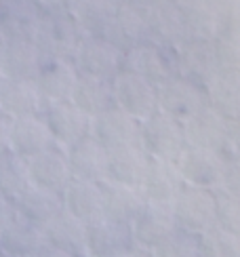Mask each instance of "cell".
<instances>
[{"label": "cell", "instance_id": "cell-23", "mask_svg": "<svg viewBox=\"0 0 240 257\" xmlns=\"http://www.w3.org/2000/svg\"><path fill=\"white\" fill-rule=\"evenodd\" d=\"M13 209L17 217L42 228L49 219H53L59 211H63V202H61V194L30 186L24 194H19L13 200Z\"/></svg>", "mask_w": 240, "mask_h": 257}, {"label": "cell", "instance_id": "cell-5", "mask_svg": "<svg viewBox=\"0 0 240 257\" xmlns=\"http://www.w3.org/2000/svg\"><path fill=\"white\" fill-rule=\"evenodd\" d=\"M42 120L47 122L49 131L55 139V146L70 148L78 139L91 135L93 118L80 112L72 101H47L42 105Z\"/></svg>", "mask_w": 240, "mask_h": 257}, {"label": "cell", "instance_id": "cell-10", "mask_svg": "<svg viewBox=\"0 0 240 257\" xmlns=\"http://www.w3.org/2000/svg\"><path fill=\"white\" fill-rule=\"evenodd\" d=\"M28 173L32 186L55 192V194H63V190L72 181L68 156L59 146H53L45 152L28 158Z\"/></svg>", "mask_w": 240, "mask_h": 257}, {"label": "cell", "instance_id": "cell-4", "mask_svg": "<svg viewBox=\"0 0 240 257\" xmlns=\"http://www.w3.org/2000/svg\"><path fill=\"white\" fill-rule=\"evenodd\" d=\"M175 167L185 186L213 190L223 181V163L211 148L185 144L175 160Z\"/></svg>", "mask_w": 240, "mask_h": 257}, {"label": "cell", "instance_id": "cell-2", "mask_svg": "<svg viewBox=\"0 0 240 257\" xmlns=\"http://www.w3.org/2000/svg\"><path fill=\"white\" fill-rule=\"evenodd\" d=\"M185 144V126L165 112H154L139 124V146L150 158L175 163Z\"/></svg>", "mask_w": 240, "mask_h": 257}, {"label": "cell", "instance_id": "cell-20", "mask_svg": "<svg viewBox=\"0 0 240 257\" xmlns=\"http://www.w3.org/2000/svg\"><path fill=\"white\" fill-rule=\"evenodd\" d=\"M150 156L141 150V146H120L107 150V169L105 179L118 181L131 188H139L146 175Z\"/></svg>", "mask_w": 240, "mask_h": 257}, {"label": "cell", "instance_id": "cell-18", "mask_svg": "<svg viewBox=\"0 0 240 257\" xmlns=\"http://www.w3.org/2000/svg\"><path fill=\"white\" fill-rule=\"evenodd\" d=\"M40 26L34 0H0V36L34 40Z\"/></svg>", "mask_w": 240, "mask_h": 257}, {"label": "cell", "instance_id": "cell-27", "mask_svg": "<svg viewBox=\"0 0 240 257\" xmlns=\"http://www.w3.org/2000/svg\"><path fill=\"white\" fill-rule=\"evenodd\" d=\"M30 186L32 184L28 173V160L13 152H7L0 156V194L13 202Z\"/></svg>", "mask_w": 240, "mask_h": 257}, {"label": "cell", "instance_id": "cell-9", "mask_svg": "<svg viewBox=\"0 0 240 257\" xmlns=\"http://www.w3.org/2000/svg\"><path fill=\"white\" fill-rule=\"evenodd\" d=\"M76 80H78V70L72 59L59 55H42L34 82L47 101H70Z\"/></svg>", "mask_w": 240, "mask_h": 257}, {"label": "cell", "instance_id": "cell-16", "mask_svg": "<svg viewBox=\"0 0 240 257\" xmlns=\"http://www.w3.org/2000/svg\"><path fill=\"white\" fill-rule=\"evenodd\" d=\"M183 188V179L175 163L171 160H160V158H150L146 167V175L141 181V194L146 200L152 202H165L171 205L173 198L177 196V192Z\"/></svg>", "mask_w": 240, "mask_h": 257}, {"label": "cell", "instance_id": "cell-6", "mask_svg": "<svg viewBox=\"0 0 240 257\" xmlns=\"http://www.w3.org/2000/svg\"><path fill=\"white\" fill-rule=\"evenodd\" d=\"M74 66L84 76L112 80L123 70V51L101 36L82 38L74 53Z\"/></svg>", "mask_w": 240, "mask_h": 257}, {"label": "cell", "instance_id": "cell-1", "mask_svg": "<svg viewBox=\"0 0 240 257\" xmlns=\"http://www.w3.org/2000/svg\"><path fill=\"white\" fill-rule=\"evenodd\" d=\"M177 230H183L194 236L213 228L217 223V198L211 190L185 186L177 192L171 202Z\"/></svg>", "mask_w": 240, "mask_h": 257}, {"label": "cell", "instance_id": "cell-33", "mask_svg": "<svg viewBox=\"0 0 240 257\" xmlns=\"http://www.w3.org/2000/svg\"><path fill=\"white\" fill-rule=\"evenodd\" d=\"M118 257H154V255H152V251H148V249H141V247H133V249L125 251L123 255H118Z\"/></svg>", "mask_w": 240, "mask_h": 257}, {"label": "cell", "instance_id": "cell-13", "mask_svg": "<svg viewBox=\"0 0 240 257\" xmlns=\"http://www.w3.org/2000/svg\"><path fill=\"white\" fill-rule=\"evenodd\" d=\"M45 97L40 95L34 80L3 76L0 78V110L9 118L40 116Z\"/></svg>", "mask_w": 240, "mask_h": 257}, {"label": "cell", "instance_id": "cell-17", "mask_svg": "<svg viewBox=\"0 0 240 257\" xmlns=\"http://www.w3.org/2000/svg\"><path fill=\"white\" fill-rule=\"evenodd\" d=\"M45 242L72 257L86 255V230L80 219L70 215L68 211H59L55 217L42 226Z\"/></svg>", "mask_w": 240, "mask_h": 257}, {"label": "cell", "instance_id": "cell-7", "mask_svg": "<svg viewBox=\"0 0 240 257\" xmlns=\"http://www.w3.org/2000/svg\"><path fill=\"white\" fill-rule=\"evenodd\" d=\"M175 230L177 226H175L171 205H165V202L144 200L135 219L131 221V234H133L135 244L148 251L156 249Z\"/></svg>", "mask_w": 240, "mask_h": 257}, {"label": "cell", "instance_id": "cell-34", "mask_svg": "<svg viewBox=\"0 0 240 257\" xmlns=\"http://www.w3.org/2000/svg\"><path fill=\"white\" fill-rule=\"evenodd\" d=\"M5 76V68H3V51H0V78Z\"/></svg>", "mask_w": 240, "mask_h": 257}, {"label": "cell", "instance_id": "cell-21", "mask_svg": "<svg viewBox=\"0 0 240 257\" xmlns=\"http://www.w3.org/2000/svg\"><path fill=\"white\" fill-rule=\"evenodd\" d=\"M99 190L103 200V217L131 226V221L135 219V215L146 200L141 190L118 184V181H112V179H101Z\"/></svg>", "mask_w": 240, "mask_h": 257}, {"label": "cell", "instance_id": "cell-38", "mask_svg": "<svg viewBox=\"0 0 240 257\" xmlns=\"http://www.w3.org/2000/svg\"><path fill=\"white\" fill-rule=\"evenodd\" d=\"M0 114H3V110H0Z\"/></svg>", "mask_w": 240, "mask_h": 257}, {"label": "cell", "instance_id": "cell-36", "mask_svg": "<svg viewBox=\"0 0 240 257\" xmlns=\"http://www.w3.org/2000/svg\"><path fill=\"white\" fill-rule=\"evenodd\" d=\"M82 257H91V255H82Z\"/></svg>", "mask_w": 240, "mask_h": 257}, {"label": "cell", "instance_id": "cell-32", "mask_svg": "<svg viewBox=\"0 0 240 257\" xmlns=\"http://www.w3.org/2000/svg\"><path fill=\"white\" fill-rule=\"evenodd\" d=\"M32 257H72V255L63 253V251H59L55 247H51V244H42V247L34 255H32Z\"/></svg>", "mask_w": 240, "mask_h": 257}, {"label": "cell", "instance_id": "cell-35", "mask_svg": "<svg viewBox=\"0 0 240 257\" xmlns=\"http://www.w3.org/2000/svg\"><path fill=\"white\" fill-rule=\"evenodd\" d=\"M0 257H11V255H5V253H3V255H0Z\"/></svg>", "mask_w": 240, "mask_h": 257}, {"label": "cell", "instance_id": "cell-8", "mask_svg": "<svg viewBox=\"0 0 240 257\" xmlns=\"http://www.w3.org/2000/svg\"><path fill=\"white\" fill-rule=\"evenodd\" d=\"M86 230V255L91 257H118L137 247L129 223H120L107 217H97L84 223Z\"/></svg>", "mask_w": 240, "mask_h": 257}, {"label": "cell", "instance_id": "cell-25", "mask_svg": "<svg viewBox=\"0 0 240 257\" xmlns=\"http://www.w3.org/2000/svg\"><path fill=\"white\" fill-rule=\"evenodd\" d=\"M70 101L80 112H84L86 116L95 118L97 114L114 108L112 80H103V78L78 74V80H76V87L72 91Z\"/></svg>", "mask_w": 240, "mask_h": 257}, {"label": "cell", "instance_id": "cell-31", "mask_svg": "<svg viewBox=\"0 0 240 257\" xmlns=\"http://www.w3.org/2000/svg\"><path fill=\"white\" fill-rule=\"evenodd\" d=\"M15 217V209H13V202L7 200L3 194H0V230H3L7 223Z\"/></svg>", "mask_w": 240, "mask_h": 257}, {"label": "cell", "instance_id": "cell-30", "mask_svg": "<svg viewBox=\"0 0 240 257\" xmlns=\"http://www.w3.org/2000/svg\"><path fill=\"white\" fill-rule=\"evenodd\" d=\"M9 133H11V118H9V116H5V114H0V156L11 152Z\"/></svg>", "mask_w": 240, "mask_h": 257}, {"label": "cell", "instance_id": "cell-24", "mask_svg": "<svg viewBox=\"0 0 240 257\" xmlns=\"http://www.w3.org/2000/svg\"><path fill=\"white\" fill-rule=\"evenodd\" d=\"M45 242L40 226H34L21 217H13L0 230V251L11 257H32Z\"/></svg>", "mask_w": 240, "mask_h": 257}, {"label": "cell", "instance_id": "cell-19", "mask_svg": "<svg viewBox=\"0 0 240 257\" xmlns=\"http://www.w3.org/2000/svg\"><path fill=\"white\" fill-rule=\"evenodd\" d=\"M3 51V68L5 76L34 80L42 61V51L34 40L28 38H3L0 40Z\"/></svg>", "mask_w": 240, "mask_h": 257}, {"label": "cell", "instance_id": "cell-11", "mask_svg": "<svg viewBox=\"0 0 240 257\" xmlns=\"http://www.w3.org/2000/svg\"><path fill=\"white\" fill-rule=\"evenodd\" d=\"M158 112H165L181 124L194 118L202 110V95L192 82L181 78H169L156 87Z\"/></svg>", "mask_w": 240, "mask_h": 257}, {"label": "cell", "instance_id": "cell-3", "mask_svg": "<svg viewBox=\"0 0 240 257\" xmlns=\"http://www.w3.org/2000/svg\"><path fill=\"white\" fill-rule=\"evenodd\" d=\"M112 93L114 105L133 116L135 120L144 122L154 112H158V97H156V84L137 76L133 72L120 70L112 78Z\"/></svg>", "mask_w": 240, "mask_h": 257}, {"label": "cell", "instance_id": "cell-22", "mask_svg": "<svg viewBox=\"0 0 240 257\" xmlns=\"http://www.w3.org/2000/svg\"><path fill=\"white\" fill-rule=\"evenodd\" d=\"M63 209L80 219L82 223H89L97 217L103 215V200H101V190L99 181H82V179H72L68 188L61 194Z\"/></svg>", "mask_w": 240, "mask_h": 257}, {"label": "cell", "instance_id": "cell-26", "mask_svg": "<svg viewBox=\"0 0 240 257\" xmlns=\"http://www.w3.org/2000/svg\"><path fill=\"white\" fill-rule=\"evenodd\" d=\"M123 70L133 72L137 76L150 80L152 84H162L165 80L171 78L167 61L162 59V55L152 49V47H131L123 51Z\"/></svg>", "mask_w": 240, "mask_h": 257}, {"label": "cell", "instance_id": "cell-28", "mask_svg": "<svg viewBox=\"0 0 240 257\" xmlns=\"http://www.w3.org/2000/svg\"><path fill=\"white\" fill-rule=\"evenodd\" d=\"M202 257H240V244L236 234L227 228H209L198 236Z\"/></svg>", "mask_w": 240, "mask_h": 257}, {"label": "cell", "instance_id": "cell-14", "mask_svg": "<svg viewBox=\"0 0 240 257\" xmlns=\"http://www.w3.org/2000/svg\"><path fill=\"white\" fill-rule=\"evenodd\" d=\"M11 152L21 158H32L45 150L55 146L47 122L42 116H21V118H11V133H9Z\"/></svg>", "mask_w": 240, "mask_h": 257}, {"label": "cell", "instance_id": "cell-12", "mask_svg": "<svg viewBox=\"0 0 240 257\" xmlns=\"http://www.w3.org/2000/svg\"><path fill=\"white\" fill-rule=\"evenodd\" d=\"M139 120L114 105L93 118L91 135L105 150L120 146H139Z\"/></svg>", "mask_w": 240, "mask_h": 257}, {"label": "cell", "instance_id": "cell-15", "mask_svg": "<svg viewBox=\"0 0 240 257\" xmlns=\"http://www.w3.org/2000/svg\"><path fill=\"white\" fill-rule=\"evenodd\" d=\"M72 179L82 181H101L105 179L107 169V150L93 135L78 139L70 148H65Z\"/></svg>", "mask_w": 240, "mask_h": 257}, {"label": "cell", "instance_id": "cell-37", "mask_svg": "<svg viewBox=\"0 0 240 257\" xmlns=\"http://www.w3.org/2000/svg\"><path fill=\"white\" fill-rule=\"evenodd\" d=\"M0 255H3V251H0Z\"/></svg>", "mask_w": 240, "mask_h": 257}, {"label": "cell", "instance_id": "cell-29", "mask_svg": "<svg viewBox=\"0 0 240 257\" xmlns=\"http://www.w3.org/2000/svg\"><path fill=\"white\" fill-rule=\"evenodd\" d=\"M154 257H202L198 247V236L183 230H175L165 238L156 249H152Z\"/></svg>", "mask_w": 240, "mask_h": 257}]
</instances>
